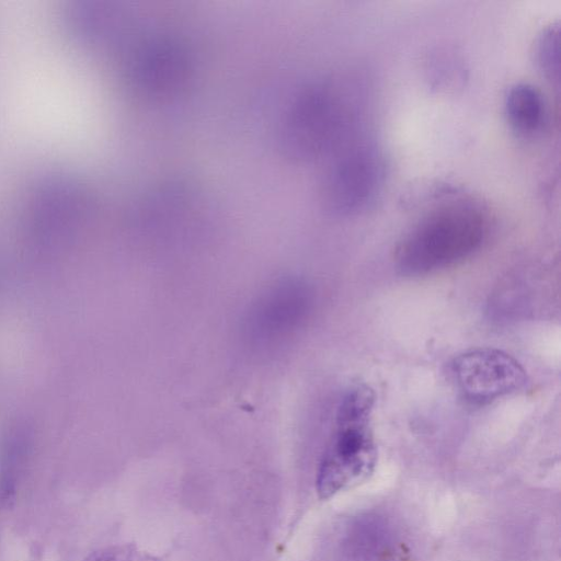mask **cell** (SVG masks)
Listing matches in <instances>:
<instances>
[{"instance_id":"1","label":"cell","mask_w":561,"mask_h":561,"mask_svg":"<svg viewBox=\"0 0 561 561\" xmlns=\"http://www.w3.org/2000/svg\"><path fill=\"white\" fill-rule=\"evenodd\" d=\"M488 220L469 202L437 207L416 222L398 242L394 260L402 273L422 275L471 255L484 241Z\"/></svg>"},{"instance_id":"2","label":"cell","mask_w":561,"mask_h":561,"mask_svg":"<svg viewBox=\"0 0 561 561\" xmlns=\"http://www.w3.org/2000/svg\"><path fill=\"white\" fill-rule=\"evenodd\" d=\"M374 407L375 393L366 385L352 387L341 399L317 473L319 497L329 499L373 473L378 456Z\"/></svg>"},{"instance_id":"3","label":"cell","mask_w":561,"mask_h":561,"mask_svg":"<svg viewBox=\"0 0 561 561\" xmlns=\"http://www.w3.org/2000/svg\"><path fill=\"white\" fill-rule=\"evenodd\" d=\"M354 108L337 88L312 83L290 102L277 133L283 156L296 162L316 160L347 142Z\"/></svg>"},{"instance_id":"4","label":"cell","mask_w":561,"mask_h":561,"mask_svg":"<svg viewBox=\"0 0 561 561\" xmlns=\"http://www.w3.org/2000/svg\"><path fill=\"white\" fill-rule=\"evenodd\" d=\"M383 179L385 162L376 145L366 139L348 140L337 149L324 176V206L339 215L365 210L376 201Z\"/></svg>"},{"instance_id":"5","label":"cell","mask_w":561,"mask_h":561,"mask_svg":"<svg viewBox=\"0 0 561 561\" xmlns=\"http://www.w3.org/2000/svg\"><path fill=\"white\" fill-rule=\"evenodd\" d=\"M129 70L131 84L141 96L164 100L186 88L194 65L188 48L182 42L158 36L140 43Z\"/></svg>"},{"instance_id":"6","label":"cell","mask_w":561,"mask_h":561,"mask_svg":"<svg viewBox=\"0 0 561 561\" xmlns=\"http://www.w3.org/2000/svg\"><path fill=\"white\" fill-rule=\"evenodd\" d=\"M451 373L462 396L479 404L513 393L527 382L523 366L510 354L493 347L459 354L451 364Z\"/></svg>"},{"instance_id":"7","label":"cell","mask_w":561,"mask_h":561,"mask_svg":"<svg viewBox=\"0 0 561 561\" xmlns=\"http://www.w3.org/2000/svg\"><path fill=\"white\" fill-rule=\"evenodd\" d=\"M511 126L520 134H533L543 122L545 104L540 92L529 83L512 85L505 96Z\"/></svg>"},{"instance_id":"8","label":"cell","mask_w":561,"mask_h":561,"mask_svg":"<svg viewBox=\"0 0 561 561\" xmlns=\"http://www.w3.org/2000/svg\"><path fill=\"white\" fill-rule=\"evenodd\" d=\"M560 32L558 25L542 31L537 43V60L545 76L550 80L559 78Z\"/></svg>"},{"instance_id":"9","label":"cell","mask_w":561,"mask_h":561,"mask_svg":"<svg viewBox=\"0 0 561 561\" xmlns=\"http://www.w3.org/2000/svg\"><path fill=\"white\" fill-rule=\"evenodd\" d=\"M84 561H162L135 545H114L93 551Z\"/></svg>"}]
</instances>
